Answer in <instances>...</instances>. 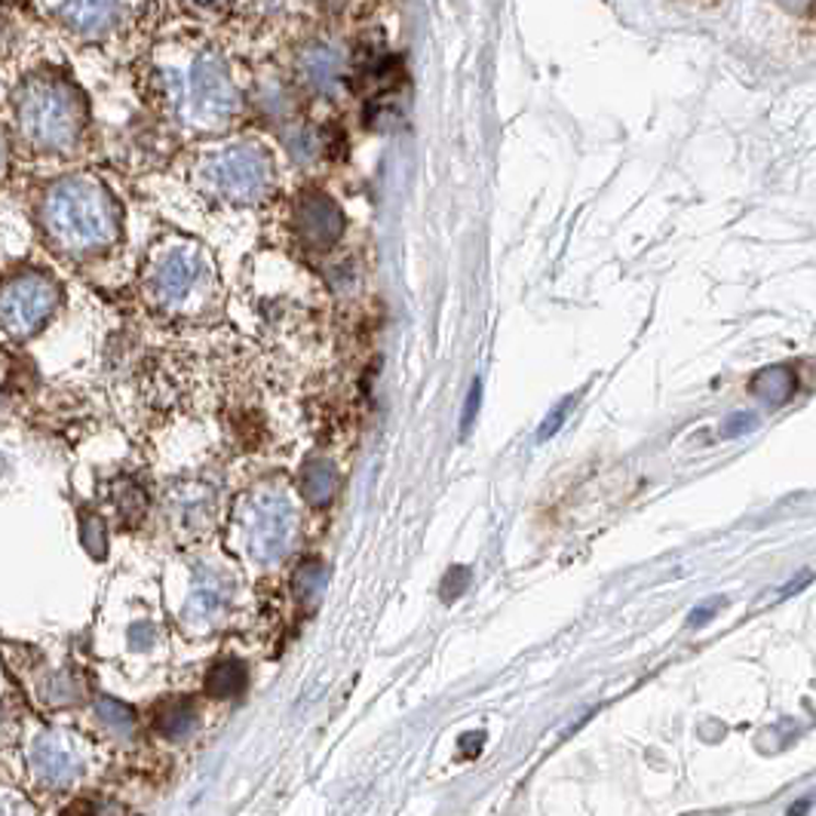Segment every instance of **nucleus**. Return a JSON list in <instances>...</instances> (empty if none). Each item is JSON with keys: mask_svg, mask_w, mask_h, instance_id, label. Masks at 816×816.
<instances>
[{"mask_svg": "<svg viewBox=\"0 0 816 816\" xmlns=\"http://www.w3.org/2000/svg\"><path fill=\"white\" fill-rule=\"evenodd\" d=\"M41 700L49 703V706H68V703H78L80 700V681L68 669H59V673H49L41 685Z\"/></svg>", "mask_w": 816, "mask_h": 816, "instance_id": "17", "label": "nucleus"}, {"mask_svg": "<svg viewBox=\"0 0 816 816\" xmlns=\"http://www.w3.org/2000/svg\"><path fill=\"white\" fill-rule=\"evenodd\" d=\"M0 170H3V136H0Z\"/></svg>", "mask_w": 816, "mask_h": 816, "instance_id": "29", "label": "nucleus"}, {"mask_svg": "<svg viewBox=\"0 0 816 816\" xmlns=\"http://www.w3.org/2000/svg\"><path fill=\"white\" fill-rule=\"evenodd\" d=\"M246 685L249 673L240 660H218L209 669V676H206V691L212 693V697H221V700L240 697V693L246 691Z\"/></svg>", "mask_w": 816, "mask_h": 816, "instance_id": "12", "label": "nucleus"}, {"mask_svg": "<svg viewBox=\"0 0 816 816\" xmlns=\"http://www.w3.org/2000/svg\"><path fill=\"white\" fill-rule=\"evenodd\" d=\"M194 724H197V709H194V703L191 700H175V703L157 712L154 727L166 739H182L194 731Z\"/></svg>", "mask_w": 816, "mask_h": 816, "instance_id": "15", "label": "nucleus"}, {"mask_svg": "<svg viewBox=\"0 0 816 816\" xmlns=\"http://www.w3.org/2000/svg\"><path fill=\"white\" fill-rule=\"evenodd\" d=\"M129 639H133V645L136 647H148L154 642V630H151L148 623H139V627L129 630Z\"/></svg>", "mask_w": 816, "mask_h": 816, "instance_id": "26", "label": "nucleus"}, {"mask_svg": "<svg viewBox=\"0 0 816 816\" xmlns=\"http://www.w3.org/2000/svg\"><path fill=\"white\" fill-rule=\"evenodd\" d=\"M90 816H102V814H90Z\"/></svg>", "mask_w": 816, "mask_h": 816, "instance_id": "30", "label": "nucleus"}, {"mask_svg": "<svg viewBox=\"0 0 816 816\" xmlns=\"http://www.w3.org/2000/svg\"><path fill=\"white\" fill-rule=\"evenodd\" d=\"M807 807H811V801H801L798 807H792V811H789V816H795V814H804V811H807Z\"/></svg>", "mask_w": 816, "mask_h": 816, "instance_id": "27", "label": "nucleus"}, {"mask_svg": "<svg viewBox=\"0 0 816 816\" xmlns=\"http://www.w3.org/2000/svg\"><path fill=\"white\" fill-rule=\"evenodd\" d=\"M80 540H83L87 553L93 555V559H105L108 528L102 522V516H83V522H80Z\"/></svg>", "mask_w": 816, "mask_h": 816, "instance_id": "19", "label": "nucleus"}, {"mask_svg": "<svg viewBox=\"0 0 816 816\" xmlns=\"http://www.w3.org/2000/svg\"><path fill=\"white\" fill-rule=\"evenodd\" d=\"M200 179L209 194L237 206L264 203L277 191L274 157L262 145H231L203 160Z\"/></svg>", "mask_w": 816, "mask_h": 816, "instance_id": "3", "label": "nucleus"}, {"mask_svg": "<svg viewBox=\"0 0 816 816\" xmlns=\"http://www.w3.org/2000/svg\"><path fill=\"white\" fill-rule=\"evenodd\" d=\"M325 568L320 562H308V565H301L298 571V577H295V593H298V599L308 601V605H317L320 596H323L325 589Z\"/></svg>", "mask_w": 816, "mask_h": 816, "instance_id": "18", "label": "nucleus"}, {"mask_svg": "<svg viewBox=\"0 0 816 816\" xmlns=\"http://www.w3.org/2000/svg\"><path fill=\"white\" fill-rule=\"evenodd\" d=\"M170 99L179 117L197 129H221L240 108L237 87L212 53H200L185 71H170Z\"/></svg>", "mask_w": 816, "mask_h": 816, "instance_id": "2", "label": "nucleus"}, {"mask_svg": "<svg viewBox=\"0 0 816 816\" xmlns=\"http://www.w3.org/2000/svg\"><path fill=\"white\" fill-rule=\"evenodd\" d=\"M571 405H574V396H568V400H562L559 405H555L553 412L547 415V421L540 424V430H538V439L540 443H547L550 436H555V433L562 430V424H565V417H568L571 412Z\"/></svg>", "mask_w": 816, "mask_h": 816, "instance_id": "20", "label": "nucleus"}, {"mask_svg": "<svg viewBox=\"0 0 816 816\" xmlns=\"http://www.w3.org/2000/svg\"><path fill=\"white\" fill-rule=\"evenodd\" d=\"M295 225H298L301 240L313 249L335 246L344 233V216H341L338 203L325 197L323 191H308L295 203Z\"/></svg>", "mask_w": 816, "mask_h": 816, "instance_id": "7", "label": "nucleus"}, {"mask_svg": "<svg viewBox=\"0 0 816 816\" xmlns=\"http://www.w3.org/2000/svg\"><path fill=\"white\" fill-rule=\"evenodd\" d=\"M301 492L308 497L310 504H325L332 494H335V470L332 463L323 461V458H313V461L304 463L301 470Z\"/></svg>", "mask_w": 816, "mask_h": 816, "instance_id": "14", "label": "nucleus"}, {"mask_svg": "<svg viewBox=\"0 0 816 816\" xmlns=\"http://www.w3.org/2000/svg\"><path fill=\"white\" fill-rule=\"evenodd\" d=\"M479 400H482V384H479V381H473V387H470V393H467V402H463V417H461V433H463V436L470 433V427H473V421H476V415H479Z\"/></svg>", "mask_w": 816, "mask_h": 816, "instance_id": "23", "label": "nucleus"}, {"mask_svg": "<svg viewBox=\"0 0 816 816\" xmlns=\"http://www.w3.org/2000/svg\"><path fill=\"white\" fill-rule=\"evenodd\" d=\"M212 283L209 258L197 246H170L151 267V295L160 308L185 310L203 301Z\"/></svg>", "mask_w": 816, "mask_h": 816, "instance_id": "5", "label": "nucleus"}, {"mask_svg": "<svg viewBox=\"0 0 816 816\" xmlns=\"http://www.w3.org/2000/svg\"><path fill=\"white\" fill-rule=\"evenodd\" d=\"M22 129L37 148L49 151H65L71 148L80 136L83 126V108L80 99L62 83H41L32 87L28 95L22 99Z\"/></svg>", "mask_w": 816, "mask_h": 816, "instance_id": "4", "label": "nucleus"}, {"mask_svg": "<svg viewBox=\"0 0 816 816\" xmlns=\"http://www.w3.org/2000/svg\"><path fill=\"white\" fill-rule=\"evenodd\" d=\"M32 768L47 785H71L83 770L80 755L59 734H41L32 743Z\"/></svg>", "mask_w": 816, "mask_h": 816, "instance_id": "9", "label": "nucleus"}, {"mask_svg": "<svg viewBox=\"0 0 816 816\" xmlns=\"http://www.w3.org/2000/svg\"><path fill=\"white\" fill-rule=\"evenodd\" d=\"M95 719L117 737H129L133 727H136V712L120 700H114V697H99L95 700Z\"/></svg>", "mask_w": 816, "mask_h": 816, "instance_id": "16", "label": "nucleus"}, {"mask_svg": "<svg viewBox=\"0 0 816 816\" xmlns=\"http://www.w3.org/2000/svg\"><path fill=\"white\" fill-rule=\"evenodd\" d=\"M129 0H65V25L80 37H105L124 25Z\"/></svg>", "mask_w": 816, "mask_h": 816, "instance_id": "10", "label": "nucleus"}, {"mask_svg": "<svg viewBox=\"0 0 816 816\" xmlns=\"http://www.w3.org/2000/svg\"><path fill=\"white\" fill-rule=\"evenodd\" d=\"M470 586V571L467 568H451L443 581V599L455 601L461 599V593Z\"/></svg>", "mask_w": 816, "mask_h": 816, "instance_id": "21", "label": "nucleus"}, {"mask_svg": "<svg viewBox=\"0 0 816 816\" xmlns=\"http://www.w3.org/2000/svg\"><path fill=\"white\" fill-rule=\"evenodd\" d=\"M56 298V286L47 277L25 274L0 289V323L10 335H32L47 323Z\"/></svg>", "mask_w": 816, "mask_h": 816, "instance_id": "6", "label": "nucleus"}, {"mask_svg": "<svg viewBox=\"0 0 816 816\" xmlns=\"http://www.w3.org/2000/svg\"><path fill=\"white\" fill-rule=\"evenodd\" d=\"M117 507H120V513L129 516V519H139L141 513H145V494H141L136 485H124V494L117 497Z\"/></svg>", "mask_w": 816, "mask_h": 816, "instance_id": "22", "label": "nucleus"}, {"mask_svg": "<svg viewBox=\"0 0 816 816\" xmlns=\"http://www.w3.org/2000/svg\"><path fill=\"white\" fill-rule=\"evenodd\" d=\"M197 3H206V7H221V3H231V0H197Z\"/></svg>", "mask_w": 816, "mask_h": 816, "instance_id": "28", "label": "nucleus"}, {"mask_svg": "<svg viewBox=\"0 0 816 816\" xmlns=\"http://www.w3.org/2000/svg\"><path fill=\"white\" fill-rule=\"evenodd\" d=\"M301 78L310 90L317 93H332L344 78V53L329 44H317V47L304 49L301 56Z\"/></svg>", "mask_w": 816, "mask_h": 816, "instance_id": "11", "label": "nucleus"}, {"mask_svg": "<svg viewBox=\"0 0 816 816\" xmlns=\"http://www.w3.org/2000/svg\"><path fill=\"white\" fill-rule=\"evenodd\" d=\"M719 605H722V599H709L706 605H700V608H693L691 617H688V623H691V627H703V623H706L709 617H712V614H715V611H719Z\"/></svg>", "mask_w": 816, "mask_h": 816, "instance_id": "25", "label": "nucleus"}, {"mask_svg": "<svg viewBox=\"0 0 816 816\" xmlns=\"http://www.w3.org/2000/svg\"><path fill=\"white\" fill-rule=\"evenodd\" d=\"M792 390H795V375H792V369H785V366H770V369L758 371L752 378L755 396L765 402H773V405L789 400Z\"/></svg>", "mask_w": 816, "mask_h": 816, "instance_id": "13", "label": "nucleus"}, {"mask_svg": "<svg viewBox=\"0 0 816 816\" xmlns=\"http://www.w3.org/2000/svg\"><path fill=\"white\" fill-rule=\"evenodd\" d=\"M289 507L283 497H264L255 504V522H252V555H258L262 562H271L277 555L286 553L289 543Z\"/></svg>", "mask_w": 816, "mask_h": 816, "instance_id": "8", "label": "nucleus"}, {"mask_svg": "<svg viewBox=\"0 0 816 816\" xmlns=\"http://www.w3.org/2000/svg\"><path fill=\"white\" fill-rule=\"evenodd\" d=\"M44 225L65 252H95L117 237V209L111 197L87 179H71L49 191Z\"/></svg>", "mask_w": 816, "mask_h": 816, "instance_id": "1", "label": "nucleus"}, {"mask_svg": "<svg viewBox=\"0 0 816 816\" xmlns=\"http://www.w3.org/2000/svg\"><path fill=\"white\" fill-rule=\"evenodd\" d=\"M752 427H755V417L737 412V415L727 417V424L722 427V436H724V439H734V436H739V433H746V430H752Z\"/></svg>", "mask_w": 816, "mask_h": 816, "instance_id": "24", "label": "nucleus"}]
</instances>
